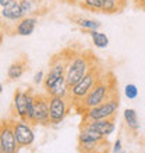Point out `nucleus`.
Here are the masks:
<instances>
[{"mask_svg":"<svg viewBox=\"0 0 145 153\" xmlns=\"http://www.w3.org/2000/svg\"><path fill=\"white\" fill-rule=\"evenodd\" d=\"M114 93H117V85L114 76L112 73H103L102 78L98 81V84L91 89V92L84 97V100L74 109L78 113H84L85 110L99 106L101 103L110 99Z\"/></svg>","mask_w":145,"mask_h":153,"instance_id":"1","label":"nucleus"},{"mask_svg":"<svg viewBox=\"0 0 145 153\" xmlns=\"http://www.w3.org/2000/svg\"><path fill=\"white\" fill-rule=\"evenodd\" d=\"M71 52V49H64L61 53L55 54L50 59L49 71L45 76L43 84H42L43 92H46L48 95L55 88H57V86H60L63 84H67L66 82V71H67V64H69Z\"/></svg>","mask_w":145,"mask_h":153,"instance_id":"2","label":"nucleus"},{"mask_svg":"<svg viewBox=\"0 0 145 153\" xmlns=\"http://www.w3.org/2000/svg\"><path fill=\"white\" fill-rule=\"evenodd\" d=\"M96 59L89 52H71L69 64H67V71H66V82L69 88H72L74 85L80 82L89 70L93 65H96Z\"/></svg>","mask_w":145,"mask_h":153,"instance_id":"3","label":"nucleus"},{"mask_svg":"<svg viewBox=\"0 0 145 153\" xmlns=\"http://www.w3.org/2000/svg\"><path fill=\"white\" fill-rule=\"evenodd\" d=\"M103 73H105V71H103V68H102L101 65H98V64L93 65L92 68L87 73V75H85L78 84L74 85L72 88H70L69 97L72 103V109L77 107L81 102L84 100V97L91 92V89H92L93 86L98 84V81L102 78Z\"/></svg>","mask_w":145,"mask_h":153,"instance_id":"4","label":"nucleus"},{"mask_svg":"<svg viewBox=\"0 0 145 153\" xmlns=\"http://www.w3.org/2000/svg\"><path fill=\"white\" fill-rule=\"evenodd\" d=\"M120 99H119V92L114 93L110 99L101 103L99 106H95L92 109L85 110L82 113V121L91 120H108V118H114L120 106Z\"/></svg>","mask_w":145,"mask_h":153,"instance_id":"5","label":"nucleus"},{"mask_svg":"<svg viewBox=\"0 0 145 153\" xmlns=\"http://www.w3.org/2000/svg\"><path fill=\"white\" fill-rule=\"evenodd\" d=\"M35 99V92L31 88L17 89L13 97L11 118L28 120V107Z\"/></svg>","mask_w":145,"mask_h":153,"instance_id":"6","label":"nucleus"},{"mask_svg":"<svg viewBox=\"0 0 145 153\" xmlns=\"http://www.w3.org/2000/svg\"><path fill=\"white\" fill-rule=\"evenodd\" d=\"M34 125H50V96L46 92L35 93L34 99Z\"/></svg>","mask_w":145,"mask_h":153,"instance_id":"7","label":"nucleus"},{"mask_svg":"<svg viewBox=\"0 0 145 153\" xmlns=\"http://www.w3.org/2000/svg\"><path fill=\"white\" fill-rule=\"evenodd\" d=\"M10 121L20 148H31L35 142L34 124H31L28 120H18V118H10Z\"/></svg>","mask_w":145,"mask_h":153,"instance_id":"8","label":"nucleus"},{"mask_svg":"<svg viewBox=\"0 0 145 153\" xmlns=\"http://www.w3.org/2000/svg\"><path fill=\"white\" fill-rule=\"evenodd\" d=\"M71 109L72 103L70 97L50 96V125L61 124Z\"/></svg>","mask_w":145,"mask_h":153,"instance_id":"9","label":"nucleus"},{"mask_svg":"<svg viewBox=\"0 0 145 153\" xmlns=\"http://www.w3.org/2000/svg\"><path fill=\"white\" fill-rule=\"evenodd\" d=\"M20 145L16 139L11 121L3 120L0 125V153H18Z\"/></svg>","mask_w":145,"mask_h":153,"instance_id":"10","label":"nucleus"},{"mask_svg":"<svg viewBox=\"0 0 145 153\" xmlns=\"http://www.w3.org/2000/svg\"><path fill=\"white\" fill-rule=\"evenodd\" d=\"M81 124L87 125L89 128L95 129L96 132L103 135L105 138L110 137L114 129H116V124H114V118H108V120H91V121H81Z\"/></svg>","mask_w":145,"mask_h":153,"instance_id":"11","label":"nucleus"},{"mask_svg":"<svg viewBox=\"0 0 145 153\" xmlns=\"http://www.w3.org/2000/svg\"><path fill=\"white\" fill-rule=\"evenodd\" d=\"M38 16H27L22 20H20L14 25L13 32L18 35V36H29L32 35L35 31L36 25H38Z\"/></svg>","mask_w":145,"mask_h":153,"instance_id":"12","label":"nucleus"},{"mask_svg":"<svg viewBox=\"0 0 145 153\" xmlns=\"http://www.w3.org/2000/svg\"><path fill=\"white\" fill-rule=\"evenodd\" d=\"M24 13H22V8H21V4L18 0H14L10 4H7L6 7H1V18L8 22H13L16 25L20 20L24 18Z\"/></svg>","mask_w":145,"mask_h":153,"instance_id":"13","label":"nucleus"},{"mask_svg":"<svg viewBox=\"0 0 145 153\" xmlns=\"http://www.w3.org/2000/svg\"><path fill=\"white\" fill-rule=\"evenodd\" d=\"M28 65H29V61H28V59H27V56H25V54H21L16 61H13L11 64H10V67L7 68L8 81H16V79H18V78H21V76L25 74Z\"/></svg>","mask_w":145,"mask_h":153,"instance_id":"14","label":"nucleus"},{"mask_svg":"<svg viewBox=\"0 0 145 153\" xmlns=\"http://www.w3.org/2000/svg\"><path fill=\"white\" fill-rule=\"evenodd\" d=\"M106 138L103 135H101L99 132H96L95 129L89 128L87 125L81 124L80 125V132L77 137V142L78 143H84V142H101L105 141Z\"/></svg>","mask_w":145,"mask_h":153,"instance_id":"15","label":"nucleus"},{"mask_svg":"<svg viewBox=\"0 0 145 153\" xmlns=\"http://www.w3.org/2000/svg\"><path fill=\"white\" fill-rule=\"evenodd\" d=\"M77 149H78V153H93L98 150H108L109 142L108 139L101 142H84V143H78Z\"/></svg>","mask_w":145,"mask_h":153,"instance_id":"16","label":"nucleus"},{"mask_svg":"<svg viewBox=\"0 0 145 153\" xmlns=\"http://www.w3.org/2000/svg\"><path fill=\"white\" fill-rule=\"evenodd\" d=\"M123 117H124V123L127 125V128L133 134L137 132L140 129V120H138L137 111L134 109H126L124 113H123Z\"/></svg>","mask_w":145,"mask_h":153,"instance_id":"17","label":"nucleus"},{"mask_svg":"<svg viewBox=\"0 0 145 153\" xmlns=\"http://www.w3.org/2000/svg\"><path fill=\"white\" fill-rule=\"evenodd\" d=\"M72 22H75L80 28H82L87 32H89V31H99V28H101V25H102L98 20L85 18V17H74Z\"/></svg>","mask_w":145,"mask_h":153,"instance_id":"18","label":"nucleus"},{"mask_svg":"<svg viewBox=\"0 0 145 153\" xmlns=\"http://www.w3.org/2000/svg\"><path fill=\"white\" fill-rule=\"evenodd\" d=\"M126 0H103V8L102 13L106 14H114V13H120L126 7Z\"/></svg>","mask_w":145,"mask_h":153,"instance_id":"19","label":"nucleus"},{"mask_svg":"<svg viewBox=\"0 0 145 153\" xmlns=\"http://www.w3.org/2000/svg\"><path fill=\"white\" fill-rule=\"evenodd\" d=\"M88 33L91 35V39H92V43L95 45V48L106 49L109 46V38L105 32H101V31H89Z\"/></svg>","mask_w":145,"mask_h":153,"instance_id":"20","label":"nucleus"},{"mask_svg":"<svg viewBox=\"0 0 145 153\" xmlns=\"http://www.w3.org/2000/svg\"><path fill=\"white\" fill-rule=\"evenodd\" d=\"M24 16H36L39 13V1L38 0H20Z\"/></svg>","mask_w":145,"mask_h":153,"instance_id":"21","label":"nucleus"},{"mask_svg":"<svg viewBox=\"0 0 145 153\" xmlns=\"http://www.w3.org/2000/svg\"><path fill=\"white\" fill-rule=\"evenodd\" d=\"M80 6L89 11H102L103 0H81Z\"/></svg>","mask_w":145,"mask_h":153,"instance_id":"22","label":"nucleus"},{"mask_svg":"<svg viewBox=\"0 0 145 153\" xmlns=\"http://www.w3.org/2000/svg\"><path fill=\"white\" fill-rule=\"evenodd\" d=\"M124 95L129 100H134L138 97V88L134 84H127L124 86Z\"/></svg>","mask_w":145,"mask_h":153,"instance_id":"23","label":"nucleus"},{"mask_svg":"<svg viewBox=\"0 0 145 153\" xmlns=\"http://www.w3.org/2000/svg\"><path fill=\"white\" fill-rule=\"evenodd\" d=\"M45 76L46 75H45L43 71H40V70L39 71H36L35 75H34V84L35 85H42L43 84V81H45Z\"/></svg>","mask_w":145,"mask_h":153,"instance_id":"24","label":"nucleus"},{"mask_svg":"<svg viewBox=\"0 0 145 153\" xmlns=\"http://www.w3.org/2000/svg\"><path fill=\"white\" fill-rule=\"evenodd\" d=\"M112 153H123V143H121L120 138H117L116 141H114V143H113Z\"/></svg>","mask_w":145,"mask_h":153,"instance_id":"25","label":"nucleus"},{"mask_svg":"<svg viewBox=\"0 0 145 153\" xmlns=\"http://www.w3.org/2000/svg\"><path fill=\"white\" fill-rule=\"evenodd\" d=\"M11 1H14V0H0V6H1V7H6V6L10 4Z\"/></svg>","mask_w":145,"mask_h":153,"instance_id":"26","label":"nucleus"},{"mask_svg":"<svg viewBox=\"0 0 145 153\" xmlns=\"http://www.w3.org/2000/svg\"><path fill=\"white\" fill-rule=\"evenodd\" d=\"M93 153H109V149L108 150H98V152H93Z\"/></svg>","mask_w":145,"mask_h":153,"instance_id":"27","label":"nucleus"},{"mask_svg":"<svg viewBox=\"0 0 145 153\" xmlns=\"http://www.w3.org/2000/svg\"><path fill=\"white\" fill-rule=\"evenodd\" d=\"M18 1H20V0H18Z\"/></svg>","mask_w":145,"mask_h":153,"instance_id":"28","label":"nucleus"}]
</instances>
